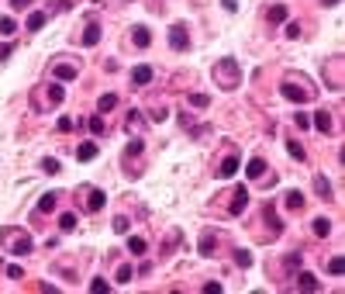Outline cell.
<instances>
[{
    "label": "cell",
    "instance_id": "6da1fadb",
    "mask_svg": "<svg viewBox=\"0 0 345 294\" xmlns=\"http://www.w3.org/2000/svg\"><path fill=\"white\" fill-rule=\"evenodd\" d=\"M211 73H214V83L221 90H238L242 87V66L235 59H218Z\"/></svg>",
    "mask_w": 345,
    "mask_h": 294
},
{
    "label": "cell",
    "instance_id": "7a4b0ae2",
    "mask_svg": "<svg viewBox=\"0 0 345 294\" xmlns=\"http://www.w3.org/2000/svg\"><path fill=\"white\" fill-rule=\"evenodd\" d=\"M283 97H287V100L304 104V100H311V97H314V90H308V87H297V83H283Z\"/></svg>",
    "mask_w": 345,
    "mask_h": 294
},
{
    "label": "cell",
    "instance_id": "3957f363",
    "mask_svg": "<svg viewBox=\"0 0 345 294\" xmlns=\"http://www.w3.org/2000/svg\"><path fill=\"white\" fill-rule=\"evenodd\" d=\"M169 45H173L176 52H183V49L190 45V35H186L183 24H173V28H169Z\"/></svg>",
    "mask_w": 345,
    "mask_h": 294
},
{
    "label": "cell",
    "instance_id": "277c9868",
    "mask_svg": "<svg viewBox=\"0 0 345 294\" xmlns=\"http://www.w3.org/2000/svg\"><path fill=\"white\" fill-rule=\"evenodd\" d=\"M4 239H7V242H11V253H18V256H21V253H28V249H31V239H28V235H24V232H21V235H11V232H7V235H4Z\"/></svg>",
    "mask_w": 345,
    "mask_h": 294
},
{
    "label": "cell",
    "instance_id": "5b68a950",
    "mask_svg": "<svg viewBox=\"0 0 345 294\" xmlns=\"http://www.w3.org/2000/svg\"><path fill=\"white\" fill-rule=\"evenodd\" d=\"M131 42H135L138 49H148V45H152V35H148L145 24H135V28H131Z\"/></svg>",
    "mask_w": 345,
    "mask_h": 294
},
{
    "label": "cell",
    "instance_id": "8992f818",
    "mask_svg": "<svg viewBox=\"0 0 345 294\" xmlns=\"http://www.w3.org/2000/svg\"><path fill=\"white\" fill-rule=\"evenodd\" d=\"M297 287H300V291H321L318 277H314V274H308V270H300V274H297Z\"/></svg>",
    "mask_w": 345,
    "mask_h": 294
},
{
    "label": "cell",
    "instance_id": "52a82bcc",
    "mask_svg": "<svg viewBox=\"0 0 345 294\" xmlns=\"http://www.w3.org/2000/svg\"><path fill=\"white\" fill-rule=\"evenodd\" d=\"M97 142H83L80 145V149H76V159H80V163H90V159H97Z\"/></svg>",
    "mask_w": 345,
    "mask_h": 294
},
{
    "label": "cell",
    "instance_id": "ba28073f",
    "mask_svg": "<svg viewBox=\"0 0 345 294\" xmlns=\"http://www.w3.org/2000/svg\"><path fill=\"white\" fill-rule=\"evenodd\" d=\"M131 83H138V87L152 83V66H135L131 69Z\"/></svg>",
    "mask_w": 345,
    "mask_h": 294
},
{
    "label": "cell",
    "instance_id": "9c48e42d",
    "mask_svg": "<svg viewBox=\"0 0 345 294\" xmlns=\"http://www.w3.org/2000/svg\"><path fill=\"white\" fill-rule=\"evenodd\" d=\"M232 197H235V201H232V208H228V211H232V215L245 211V204H249V191H245V187H238V191H235Z\"/></svg>",
    "mask_w": 345,
    "mask_h": 294
},
{
    "label": "cell",
    "instance_id": "30bf717a",
    "mask_svg": "<svg viewBox=\"0 0 345 294\" xmlns=\"http://www.w3.org/2000/svg\"><path fill=\"white\" fill-rule=\"evenodd\" d=\"M235 173H238V159H235V156H228V159L221 163V170H218V176H221V180H232Z\"/></svg>",
    "mask_w": 345,
    "mask_h": 294
},
{
    "label": "cell",
    "instance_id": "8fae6325",
    "mask_svg": "<svg viewBox=\"0 0 345 294\" xmlns=\"http://www.w3.org/2000/svg\"><path fill=\"white\" fill-rule=\"evenodd\" d=\"M45 21H49V18H45L42 11H31V14H28V24H24V28H28V31H42V28H45Z\"/></svg>",
    "mask_w": 345,
    "mask_h": 294
},
{
    "label": "cell",
    "instance_id": "7c38bea8",
    "mask_svg": "<svg viewBox=\"0 0 345 294\" xmlns=\"http://www.w3.org/2000/svg\"><path fill=\"white\" fill-rule=\"evenodd\" d=\"M55 80H76V66L73 62H59L55 66Z\"/></svg>",
    "mask_w": 345,
    "mask_h": 294
},
{
    "label": "cell",
    "instance_id": "4fadbf2b",
    "mask_svg": "<svg viewBox=\"0 0 345 294\" xmlns=\"http://www.w3.org/2000/svg\"><path fill=\"white\" fill-rule=\"evenodd\" d=\"M100 42V24H87V31H83V45H97Z\"/></svg>",
    "mask_w": 345,
    "mask_h": 294
},
{
    "label": "cell",
    "instance_id": "5bb4252c",
    "mask_svg": "<svg viewBox=\"0 0 345 294\" xmlns=\"http://www.w3.org/2000/svg\"><path fill=\"white\" fill-rule=\"evenodd\" d=\"M245 173H249V176H252V180H259V176H262V173H266V163H262V159H259V156H255V159H249V166H245Z\"/></svg>",
    "mask_w": 345,
    "mask_h": 294
},
{
    "label": "cell",
    "instance_id": "9a60e30c",
    "mask_svg": "<svg viewBox=\"0 0 345 294\" xmlns=\"http://www.w3.org/2000/svg\"><path fill=\"white\" fill-rule=\"evenodd\" d=\"M331 90H342V59H331Z\"/></svg>",
    "mask_w": 345,
    "mask_h": 294
},
{
    "label": "cell",
    "instance_id": "2e32d148",
    "mask_svg": "<svg viewBox=\"0 0 345 294\" xmlns=\"http://www.w3.org/2000/svg\"><path fill=\"white\" fill-rule=\"evenodd\" d=\"M314 128H318V132H331V115H328V111H318V115H314Z\"/></svg>",
    "mask_w": 345,
    "mask_h": 294
},
{
    "label": "cell",
    "instance_id": "e0dca14e",
    "mask_svg": "<svg viewBox=\"0 0 345 294\" xmlns=\"http://www.w3.org/2000/svg\"><path fill=\"white\" fill-rule=\"evenodd\" d=\"M287 208H290V211H300V208H304V194H300V191H290V194H287Z\"/></svg>",
    "mask_w": 345,
    "mask_h": 294
},
{
    "label": "cell",
    "instance_id": "ac0fdd59",
    "mask_svg": "<svg viewBox=\"0 0 345 294\" xmlns=\"http://www.w3.org/2000/svg\"><path fill=\"white\" fill-rule=\"evenodd\" d=\"M311 225H314V235H321V239H325V235L331 232V222H328V218H314Z\"/></svg>",
    "mask_w": 345,
    "mask_h": 294
},
{
    "label": "cell",
    "instance_id": "d6986e66",
    "mask_svg": "<svg viewBox=\"0 0 345 294\" xmlns=\"http://www.w3.org/2000/svg\"><path fill=\"white\" fill-rule=\"evenodd\" d=\"M342 270H345V260H342V256H331V260H328V274L342 277Z\"/></svg>",
    "mask_w": 345,
    "mask_h": 294
},
{
    "label": "cell",
    "instance_id": "ffe728a7",
    "mask_svg": "<svg viewBox=\"0 0 345 294\" xmlns=\"http://www.w3.org/2000/svg\"><path fill=\"white\" fill-rule=\"evenodd\" d=\"M90 211H100L104 208V191H90V201H87Z\"/></svg>",
    "mask_w": 345,
    "mask_h": 294
},
{
    "label": "cell",
    "instance_id": "44dd1931",
    "mask_svg": "<svg viewBox=\"0 0 345 294\" xmlns=\"http://www.w3.org/2000/svg\"><path fill=\"white\" fill-rule=\"evenodd\" d=\"M314 191H318L321 197H331V183H328L325 176H314Z\"/></svg>",
    "mask_w": 345,
    "mask_h": 294
},
{
    "label": "cell",
    "instance_id": "7402d4cb",
    "mask_svg": "<svg viewBox=\"0 0 345 294\" xmlns=\"http://www.w3.org/2000/svg\"><path fill=\"white\" fill-rule=\"evenodd\" d=\"M49 100H52V104H62V100H66V90H62L59 83H52V87H49Z\"/></svg>",
    "mask_w": 345,
    "mask_h": 294
},
{
    "label": "cell",
    "instance_id": "603a6c76",
    "mask_svg": "<svg viewBox=\"0 0 345 294\" xmlns=\"http://www.w3.org/2000/svg\"><path fill=\"white\" fill-rule=\"evenodd\" d=\"M114 107H118V97H114V94H104V97H100V111H114Z\"/></svg>",
    "mask_w": 345,
    "mask_h": 294
},
{
    "label": "cell",
    "instance_id": "cb8c5ba5",
    "mask_svg": "<svg viewBox=\"0 0 345 294\" xmlns=\"http://www.w3.org/2000/svg\"><path fill=\"white\" fill-rule=\"evenodd\" d=\"M270 21H273V24H280V21H287V7H283V4H276V7L270 11Z\"/></svg>",
    "mask_w": 345,
    "mask_h": 294
},
{
    "label": "cell",
    "instance_id": "d4e9b609",
    "mask_svg": "<svg viewBox=\"0 0 345 294\" xmlns=\"http://www.w3.org/2000/svg\"><path fill=\"white\" fill-rule=\"evenodd\" d=\"M128 253H145V239L142 235H131L128 239Z\"/></svg>",
    "mask_w": 345,
    "mask_h": 294
},
{
    "label": "cell",
    "instance_id": "484cf974",
    "mask_svg": "<svg viewBox=\"0 0 345 294\" xmlns=\"http://www.w3.org/2000/svg\"><path fill=\"white\" fill-rule=\"evenodd\" d=\"M59 225H62V232H73L80 222H76V215H62V218H59Z\"/></svg>",
    "mask_w": 345,
    "mask_h": 294
},
{
    "label": "cell",
    "instance_id": "4316f807",
    "mask_svg": "<svg viewBox=\"0 0 345 294\" xmlns=\"http://www.w3.org/2000/svg\"><path fill=\"white\" fill-rule=\"evenodd\" d=\"M55 197H59V194H45L42 201H38V211H52V208H55Z\"/></svg>",
    "mask_w": 345,
    "mask_h": 294
},
{
    "label": "cell",
    "instance_id": "83f0119b",
    "mask_svg": "<svg viewBox=\"0 0 345 294\" xmlns=\"http://www.w3.org/2000/svg\"><path fill=\"white\" fill-rule=\"evenodd\" d=\"M87 125H90V132H93V135H104V118H100V115H93Z\"/></svg>",
    "mask_w": 345,
    "mask_h": 294
},
{
    "label": "cell",
    "instance_id": "f1b7e54d",
    "mask_svg": "<svg viewBox=\"0 0 345 294\" xmlns=\"http://www.w3.org/2000/svg\"><path fill=\"white\" fill-rule=\"evenodd\" d=\"M131 277H135V274H131V267H128V263H125V267H118V284H131Z\"/></svg>",
    "mask_w": 345,
    "mask_h": 294
},
{
    "label": "cell",
    "instance_id": "f546056e",
    "mask_svg": "<svg viewBox=\"0 0 345 294\" xmlns=\"http://www.w3.org/2000/svg\"><path fill=\"white\" fill-rule=\"evenodd\" d=\"M235 263H238V267L245 270V267H252V256H249L245 249H238V253H235Z\"/></svg>",
    "mask_w": 345,
    "mask_h": 294
},
{
    "label": "cell",
    "instance_id": "4dcf8cb0",
    "mask_svg": "<svg viewBox=\"0 0 345 294\" xmlns=\"http://www.w3.org/2000/svg\"><path fill=\"white\" fill-rule=\"evenodd\" d=\"M14 31H18V24L11 18H0V35H14Z\"/></svg>",
    "mask_w": 345,
    "mask_h": 294
},
{
    "label": "cell",
    "instance_id": "1f68e13d",
    "mask_svg": "<svg viewBox=\"0 0 345 294\" xmlns=\"http://www.w3.org/2000/svg\"><path fill=\"white\" fill-rule=\"evenodd\" d=\"M190 104H194V107H207L211 97H207V94H190Z\"/></svg>",
    "mask_w": 345,
    "mask_h": 294
},
{
    "label": "cell",
    "instance_id": "d6a6232c",
    "mask_svg": "<svg viewBox=\"0 0 345 294\" xmlns=\"http://www.w3.org/2000/svg\"><path fill=\"white\" fill-rule=\"evenodd\" d=\"M128 229H131V222H128L125 215H121V218H114V232H121V235H125Z\"/></svg>",
    "mask_w": 345,
    "mask_h": 294
},
{
    "label": "cell",
    "instance_id": "836d02e7",
    "mask_svg": "<svg viewBox=\"0 0 345 294\" xmlns=\"http://www.w3.org/2000/svg\"><path fill=\"white\" fill-rule=\"evenodd\" d=\"M211 246H214V235H211V232H204V239H200V253H204V256H211Z\"/></svg>",
    "mask_w": 345,
    "mask_h": 294
},
{
    "label": "cell",
    "instance_id": "e575fe53",
    "mask_svg": "<svg viewBox=\"0 0 345 294\" xmlns=\"http://www.w3.org/2000/svg\"><path fill=\"white\" fill-rule=\"evenodd\" d=\"M55 128H59V132H73V118H69V115H62V118L55 121Z\"/></svg>",
    "mask_w": 345,
    "mask_h": 294
},
{
    "label": "cell",
    "instance_id": "d590c367",
    "mask_svg": "<svg viewBox=\"0 0 345 294\" xmlns=\"http://www.w3.org/2000/svg\"><path fill=\"white\" fill-rule=\"evenodd\" d=\"M107 287H110V284H107V280H100V277H97V280H90V291H93V294H104Z\"/></svg>",
    "mask_w": 345,
    "mask_h": 294
},
{
    "label": "cell",
    "instance_id": "8d00e7d4",
    "mask_svg": "<svg viewBox=\"0 0 345 294\" xmlns=\"http://www.w3.org/2000/svg\"><path fill=\"white\" fill-rule=\"evenodd\" d=\"M287 149H290V156H293V159H304V145H300V142H290Z\"/></svg>",
    "mask_w": 345,
    "mask_h": 294
},
{
    "label": "cell",
    "instance_id": "74e56055",
    "mask_svg": "<svg viewBox=\"0 0 345 294\" xmlns=\"http://www.w3.org/2000/svg\"><path fill=\"white\" fill-rule=\"evenodd\" d=\"M287 270H300V253H290L287 256Z\"/></svg>",
    "mask_w": 345,
    "mask_h": 294
},
{
    "label": "cell",
    "instance_id": "f35d334b",
    "mask_svg": "<svg viewBox=\"0 0 345 294\" xmlns=\"http://www.w3.org/2000/svg\"><path fill=\"white\" fill-rule=\"evenodd\" d=\"M7 277H11V280H21V277H24V270H21L18 263H11V267H7Z\"/></svg>",
    "mask_w": 345,
    "mask_h": 294
},
{
    "label": "cell",
    "instance_id": "ab89813d",
    "mask_svg": "<svg viewBox=\"0 0 345 294\" xmlns=\"http://www.w3.org/2000/svg\"><path fill=\"white\" fill-rule=\"evenodd\" d=\"M138 153H142V138H131L128 142V156H138Z\"/></svg>",
    "mask_w": 345,
    "mask_h": 294
},
{
    "label": "cell",
    "instance_id": "60d3db41",
    "mask_svg": "<svg viewBox=\"0 0 345 294\" xmlns=\"http://www.w3.org/2000/svg\"><path fill=\"white\" fill-rule=\"evenodd\" d=\"M42 170H45V173H59V159H45Z\"/></svg>",
    "mask_w": 345,
    "mask_h": 294
},
{
    "label": "cell",
    "instance_id": "b9f144b4",
    "mask_svg": "<svg viewBox=\"0 0 345 294\" xmlns=\"http://www.w3.org/2000/svg\"><path fill=\"white\" fill-rule=\"evenodd\" d=\"M297 35H300V24L290 21V24H287V39H297Z\"/></svg>",
    "mask_w": 345,
    "mask_h": 294
},
{
    "label": "cell",
    "instance_id": "7bdbcfd3",
    "mask_svg": "<svg viewBox=\"0 0 345 294\" xmlns=\"http://www.w3.org/2000/svg\"><path fill=\"white\" fill-rule=\"evenodd\" d=\"M204 291H207V294H218V291H221V284H218V280H211V284H204Z\"/></svg>",
    "mask_w": 345,
    "mask_h": 294
},
{
    "label": "cell",
    "instance_id": "ee69618b",
    "mask_svg": "<svg viewBox=\"0 0 345 294\" xmlns=\"http://www.w3.org/2000/svg\"><path fill=\"white\" fill-rule=\"evenodd\" d=\"M28 4H31V0H11V7H14V11H24Z\"/></svg>",
    "mask_w": 345,
    "mask_h": 294
},
{
    "label": "cell",
    "instance_id": "f6af8a7d",
    "mask_svg": "<svg viewBox=\"0 0 345 294\" xmlns=\"http://www.w3.org/2000/svg\"><path fill=\"white\" fill-rule=\"evenodd\" d=\"M224 4V11H238V0H221Z\"/></svg>",
    "mask_w": 345,
    "mask_h": 294
},
{
    "label": "cell",
    "instance_id": "bcb514c9",
    "mask_svg": "<svg viewBox=\"0 0 345 294\" xmlns=\"http://www.w3.org/2000/svg\"><path fill=\"white\" fill-rule=\"evenodd\" d=\"M11 56V45H0V59H7Z\"/></svg>",
    "mask_w": 345,
    "mask_h": 294
},
{
    "label": "cell",
    "instance_id": "7dc6e473",
    "mask_svg": "<svg viewBox=\"0 0 345 294\" xmlns=\"http://www.w3.org/2000/svg\"><path fill=\"white\" fill-rule=\"evenodd\" d=\"M321 4H328V7H335V4H338V0H321Z\"/></svg>",
    "mask_w": 345,
    "mask_h": 294
}]
</instances>
